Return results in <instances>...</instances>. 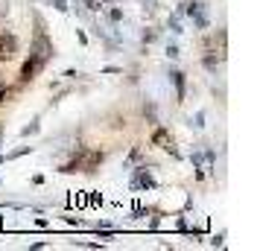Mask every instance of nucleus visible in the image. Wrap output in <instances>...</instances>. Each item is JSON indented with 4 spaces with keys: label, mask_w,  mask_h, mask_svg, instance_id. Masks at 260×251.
Returning <instances> with one entry per match:
<instances>
[{
    "label": "nucleus",
    "mask_w": 260,
    "mask_h": 251,
    "mask_svg": "<svg viewBox=\"0 0 260 251\" xmlns=\"http://www.w3.org/2000/svg\"><path fill=\"white\" fill-rule=\"evenodd\" d=\"M50 53H53L50 41H47L44 35H38V38H35V47H32V56H29V61L23 64V70H20V79H32V76L44 67V61L50 58Z\"/></svg>",
    "instance_id": "nucleus-1"
},
{
    "label": "nucleus",
    "mask_w": 260,
    "mask_h": 251,
    "mask_svg": "<svg viewBox=\"0 0 260 251\" xmlns=\"http://www.w3.org/2000/svg\"><path fill=\"white\" fill-rule=\"evenodd\" d=\"M15 47H18L15 35H9V32H0V61H9V58L15 56Z\"/></svg>",
    "instance_id": "nucleus-2"
},
{
    "label": "nucleus",
    "mask_w": 260,
    "mask_h": 251,
    "mask_svg": "<svg viewBox=\"0 0 260 251\" xmlns=\"http://www.w3.org/2000/svg\"><path fill=\"white\" fill-rule=\"evenodd\" d=\"M132 187H152V178H149V175H146L143 170H138V175H135Z\"/></svg>",
    "instance_id": "nucleus-7"
},
{
    "label": "nucleus",
    "mask_w": 260,
    "mask_h": 251,
    "mask_svg": "<svg viewBox=\"0 0 260 251\" xmlns=\"http://www.w3.org/2000/svg\"><path fill=\"white\" fill-rule=\"evenodd\" d=\"M100 161H102V152H88L79 164L67 167V173H70V170H76V167H79V170H85V173H94V167H100Z\"/></svg>",
    "instance_id": "nucleus-3"
},
{
    "label": "nucleus",
    "mask_w": 260,
    "mask_h": 251,
    "mask_svg": "<svg viewBox=\"0 0 260 251\" xmlns=\"http://www.w3.org/2000/svg\"><path fill=\"white\" fill-rule=\"evenodd\" d=\"M176 79V88H179V99H184V73H173Z\"/></svg>",
    "instance_id": "nucleus-8"
},
{
    "label": "nucleus",
    "mask_w": 260,
    "mask_h": 251,
    "mask_svg": "<svg viewBox=\"0 0 260 251\" xmlns=\"http://www.w3.org/2000/svg\"><path fill=\"white\" fill-rule=\"evenodd\" d=\"M3 97H6V88H3V85H0V99H3Z\"/></svg>",
    "instance_id": "nucleus-9"
},
{
    "label": "nucleus",
    "mask_w": 260,
    "mask_h": 251,
    "mask_svg": "<svg viewBox=\"0 0 260 251\" xmlns=\"http://www.w3.org/2000/svg\"><path fill=\"white\" fill-rule=\"evenodd\" d=\"M193 161L199 164V170H202V173H208V170H211V164H214V152H211V149H205V152H199Z\"/></svg>",
    "instance_id": "nucleus-6"
},
{
    "label": "nucleus",
    "mask_w": 260,
    "mask_h": 251,
    "mask_svg": "<svg viewBox=\"0 0 260 251\" xmlns=\"http://www.w3.org/2000/svg\"><path fill=\"white\" fill-rule=\"evenodd\" d=\"M190 18L196 20V26H208V15H205V9H202V3H190Z\"/></svg>",
    "instance_id": "nucleus-5"
},
{
    "label": "nucleus",
    "mask_w": 260,
    "mask_h": 251,
    "mask_svg": "<svg viewBox=\"0 0 260 251\" xmlns=\"http://www.w3.org/2000/svg\"><path fill=\"white\" fill-rule=\"evenodd\" d=\"M152 143H155V146H161V149H170V152H176V146H173V137H170L164 129H155V132H152Z\"/></svg>",
    "instance_id": "nucleus-4"
}]
</instances>
